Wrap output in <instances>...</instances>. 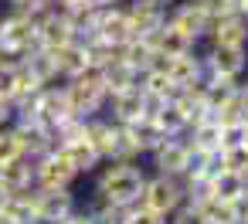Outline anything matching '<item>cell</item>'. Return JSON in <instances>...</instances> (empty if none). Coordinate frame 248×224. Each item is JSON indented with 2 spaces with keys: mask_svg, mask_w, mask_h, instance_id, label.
Segmentation results:
<instances>
[{
  "mask_svg": "<svg viewBox=\"0 0 248 224\" xmlns=\"http://www.w3.org/2000/svg\"><path fill=\"white\" fill-rule=\"evenodd\" d=\"M92 177H95L92 180V200L136 204L143 180H146V166H143V160H106Z\"/></svg>",
  "mask_w": 248,
  "mask_h": 224,
  "instance_id": "1",
  "label": "cell"
},
{
  "mask_svg": "<svg viewBox=\"0 0 248 224\" xmlns=\"http://www.w3.org/2000/svg\"><path fill=\"white\" fill-rule=\"evenodd\" d=\"M65 89H68V102H72V112L89 119V116H99L106 112V85H102V72L99 68H85L78 72L75 78H65Z\"/></svg>",
  "mask_w": 248,
  "mask_h": 224,
  "instance_id": "2",
  "label": "cell"
},
{
  "mask_svg": "<svg viewBox=\"0 0 248 224\" xmlns=\"http://www.w3.org/2000/svg\"><path fill=\"white\" fill-rule=\"evenodd\" d=\"M31 48H38V31H34L31 14L7 7L0 14V51L7 58H24Z\"/></svg>",
  "mask_w": 248,
  "mask_h": 224,
  "instance_id": "3",
  "label": "cell"
},
{
  "mask_svg": "<svg viewBox=\"0 0 248 224\" xmlns=\"http://www.w3.org/2000/svg\"><path fill=\"white\" fill-rule=\"evenodd\" d=\"M180 200H184V177H167V173L146 170V180H143V190H140V200L136 204L170 214Z\"/></svg>",
  "mask_w": 248,
  "mask_h": 224,
  "instance_id": "4",
  "label": "cell"
},
{
  "mask_svg": "<svg viewBox=\"0 0 248 224\" xmlns=\"http://www.w3.org/2000/svg\"><path fill=\"white\" fill-rule=\"evenodd\" d=\"M204 72L214 78H241L248 72V45H211L201 51Z\"/></svg>",
  "mask_w": 248,
  "mask_h": 224,
  "instance_id": "5",
  "label": "cell"
},
{
  "mask_svg": "<svg viewBox=\"0 0 248 224\" xmlns=\"http://www.w3.org/2000/svg\"><path fill=\"white\" fill-rule=\"evenodd\" d=\"M153 173H167V177H184L187 173V160H190V139L187 133L180 136H163V143L146 156Z\"/></svg>",
  "mask_w": 248,
  "mask_h": 224,
  "instance_id": "6",
  "label": "cell"
},
{
  "mask_svg": "<svg viewBox=\"0 0 248 224\" xmlns=\"http://www.w3.org/2000/svg\"><path fill=\"white\" fill-rule=\"evenodd\" d=\"M75 180H78V170L72 166V160L65 156L62 146L41 153L34 160V183L38 187H75Z\"/></svg>",
  "mask_w": 248,
  "mask_h": 224,
  "instance_id": "7",
  "label": "cell"
},
{
  "mask_svg": "<svg viewBox=\"0 0 248 224\" xmlns=\"http://www.w3.org/2000/svg\"><path fill=\"white\" fill-rule=\"evenodd\" d=\"M78 207V197L72 187H34V214L38 224H58Z\"/></svg>",
  "mask_w": 248,
  "mask_h": 224,
  "instance_id": "8",
  "label": "cell"
},
{
  "mask_svg": "<svg viewBox=\"0 0 248 224\" xmlns=\"http://www.w3.org/2000/svg\"><path fill=\"white\" fill-rule=\"evenodd\" d=\"M167 21L173 28H180L184 34H190L197 45L207 38V28H211V17L204 14V7L197 4V0H177V4L167 7Z\"/></svg>",
  "mask_w": 248,
  "mask_h": 224,
  "instance_id": "9",
  "label": "cell"
},
{
  "mask_svg": "<svg viewBox=\"0 0 248 224\" xmlns=\"http://www.w3.org/2000/svg\"><path fill=\"white\" fill-rule=\"evenodd\" d=\"M95 34L116 48H123L136 31H133V21L126 14L123 4H109V7H99V21H95Z\"/></svg>",
  "mask_w": 248,
  "mask_h": 224,
  "instance_id": "10",
  "label": "cell"
},
{
  "mask_svg": "<svg viewBox=\"0 0 248 224\" xmlns=\"http://www.w3.org/2000/svg\"><path fill=\"white\" fill-rule=\"evenodd\" d=\"M85 139L95 146V153H99L102 163H106V160H112L116 149H119V122L109 119L106 112L89 116V119H85Z\"/></svg>",
  "mask_w": 248,
  "mask_h": 224,
  "instance_id": "11",
  "label": "cell"
},
{
  "mask_svg": "<svg viewBox=\"0 0 248 224\" xmlns=\"http://www.w3.org/2000/svg\"><path fill=\"white\" fill-rule=\"evenodd\" d=\"M204 41H211V45H248V17L234 14V11L214 17Z\"/></svg>",
  "mask_w": 248,
  "mask_h": 224,
  "instance_id": "12",
  "label": "cell"
},
{
  "mask_svg": "<svg viewBox=\"0 0 248 224\" xmlns=\"http://www.w3.org/2000/svg\"><path fill=\"white\" fill-rule=\"evenodd\" d=\"M106 116L116 119V122H123V126H126V122H136V119H146V116H143V89L133 85V89H123V92L109 95Z\"/></svg>",
  "mask_w": 248,
  "mask_h": 224,
  "instance_id": "13",
  "label": "cell"
},
{
  "mask_svg": "<svg viewBox=\"0 0 248 224\" xmlns=\"http://www.w3.org/2000/svg\"><path fill=\"white\" fill-rule=\"evenodd\" d=\"M0 183H4L7 194H24V190H34V160L24 153L11 163H0Z\"/></svg>",
  "mask_w": 248,
  "mask_h": 224,
  "instance_id": "14",
  "label": "cell"
},
{
  "mask_svg": "<svg viewBox=\"0 0 248 224\" xmlns=\"http://www.w3.org/2000/svg\"><path fill=\"white\" fill-rule=\"evenodd\" d=\"M126 14L133 21V31L143 34V31H153L167 21V7L160 4V0H126Z\"/></svg>",
  "mask_w": 248,
  "mask_h": 224,
  "instance_id": "15",
  "label": "cell"
},
{
  "mask_svg": "<svg viewBox=\"0 0 248 224\" xmlns=\"http://www.w3.org/2000/svg\"><path fill=\"white\" fill-rule=\"evenodd\" d=\"M0 217H4L7 224H38V214H34V190L7 194L4 204H0Z\"/></svg>",
  "mask_w": 248,
  "mask_h": 224,
  "instance_id": "16",
  "label": "cell"
},
{
  "mask_svg": "<svg viewBox=\"0 0 248 224\" xmlns=\"http://www.w3.org/2000/svg\"><path fill=\"white\" fill-rule=\"evenodd\" d=\"M51 55H55V65H58V78H62V82H65V78H75L78 72L89 68L85 48H82L78 41H65V45L51 48Z\"/></svg>",
  "mask_w": 248,
  "mask_h": 224,
  "instance_id": "17",
  "label": "cell"
},
{
  "mask_svg": "<svg viewBox=\"0 0 248 224\" xmlns=\"http://www.w3.org/2000/svg\"><path fill=\"white\" fill-rule=\"evenodd\" d=\"M65 156L72 160V166L78 170V177H92L99 166H102V156L95 153V146L82 136V139H72V143H62Z\"/></svg>",
  "mask_w": 248,
  "mask_h": 224,
  "instance_id": "18",
  "label": "cell"
},
{
  "mask_svg": "<svg viewBox=\"0 0 248 224\" xmlns=\"http://www.w3.org/2000/svg\"><path fill=\"white\" fill-rule=\"evenodd\" d=\"M194 48H197V41H194L190 34H184V31H180V28H173L170 21H163V24H160V34H156V51H160V55L177 58V55L194 51Z\"/></svg>",
  "mask_w": 248,
  "mask_h": 224,
  "instance_id": "19",
  "label": "cell"
},
{
  "mask_svg": "<svg viewBox=\"0 0 248 224\" xmlns=\"http://www.w3.org/2000/svg\"><path fill=\"white\" fill-rule=\"evenodd\" d=\"M211 183H214V197H221V200H234V204H245L248 200V173L221 170Z\"/></svg>",
  "mask_w": 248,
  "mask_h": 224,
  "instance_id": "20",
  "label": "cell"
},
{
  "mask_svg": "<svg viewBox=\"0 0 248 224\" xmlns=\"http://www.w3.org/2000/svg\"><path fill=\"white\" fill-rule=\"evenodd\" d=\"M21 61H24V65H28V68L38 75V82H41V85L62 82V78H58V65H55V55H51V48H41V45H38V48H31V51H28Z\"/></svg>",
  "mask_w": 248,
  "mask_h": 224,
  "instance_id": "21",
  "label": "cell"
},
{
  "mask_svg": "<svg viewBox=\"0 0 248 224\" xmlns=\"http://www.w3.org/2000/svg\"><path fill=\"white\" fill-rule=\"evenodd\" d=\"M102 72V85H106V95H116V92H123V89H133L136 85V68L133 65H126L123 58H116L112 65H106V68H99Z\"/></svg>",
  "mask_w": 248,
  "mask_h": 224,
  "instance_id": "22",
  "label": "cell"
},
{
  "mask_svg": "<svg viewBox=\"0 0 248 224\" xmlns=\"http://www.w3.org/2000/svg\"><path fill=\"white\" fill-rule=\"evenodd\" d=\"M187 139H190L194 149H204V153L221 149V122H217L214 116H207V119L194 122V126L187 129Z\"/></svg>",
  "mask_w": 248,
  "mask_h": 224,
  "instance_id": "23",
  "label": "cell"
},
{
  "mask_svg": "<svg viewBox=\"0 0 248 224\" xmlns=\"http://www.w3.org/2000/svg\"><path fill=\"white\" fill-rule=\"evenodd\" d=\"M153 122H156L167 136H180V133H187L190 116H187V109H184V102H180V99H170V102L153 116Z\"/></svg>",
  "mask_w": 248,
  "mask_h": 224,
  "instance_id": "24",
  "label": "cell"
},
{
  "mask_svg": "<svg viewBox=\"0 0 248 224\" xmlns=\"http://www.w3.org/2000/svg\"><path fill=\"white\" fill-rule=\"evenodd\" d=\"M126 126H129V133H133V139H136V146H140L143 160H146V156L163 143V136H167L153 119H136V122H126Z\"/></svg>",
  "mask_w": 248,
  "mask_h": 224,
  "instance_id": "25",
  "label": "cell"
},
{
  "mask_svg": "<svg viewBox=\"0 0 248 224\" xmlns=\"http://www.w3.org/2000/svg\"><path fill=\"white\" fill-rule=\"evenodd\" d=\"M95 217V224H129L133 204H112V200H89L85 204Z\"/></svg>",
  "mask_w": 248,
  "mask_h": 224,
  "instance_id": "26",
  "label": "cell"
},
{
  "mask_svg": "<svg viewBox=\"0 0 248 224\" xmlns=\"http://www.w3.org/2000/svg\"><path fill=\"white\" fill-rule=\"evenodd\" d=\"M82 48H85L89 68H106V65H112V61L119 58V48H116V45H109V41H102L99 34H92Z\"/></svg>",
  "mask_w": 248,
  "mask_h": 224,
  "instance_id": "27",
  "label": "cell"
},
{
  "mask_svg": "<svg viewBox=\"0 0 248 224\" xmlns=\"http://www.w3.org/2000/svg\"><path fill=\"white\" fill-rule=\"evenodd\" d=\"M204 210H207V221H211V224H241V210H245V204H234V200H221V197H214Z\"/></svg>",
  "mask_w": 248,
  "mask_h": 224,
  "instance_id": "28",
  "label": "cell"
},
{
  "mask_svg": "<svg viewBox=\"0 0 248 224\" xmlns=\"http://www.w3.org/2000/svg\"><path fill=\"white\" fill-rule=\"evenodd\" d=\"M167 224H211V221H207V210H204L201 204L180 200V204L167 214Z\"/></svg>",
  "mask_w": 248,
  "mask_h": 224,
  "instance_id": "29",
  "label": "cell"
},
{
  "mask_svg": "<svg viewBox=\"0 0 248 224\" xmlns=\"http://www.w3.org/2000/svg\"><path fill=\"white\" fill-rule=\"evenodd\" d=\"M17 156H24V143H21L14 122L11 126H0V163H11Z\"/></svg>",
  "mask_w": 248,
  "mask_h": 224,
  "instance_id": "30",
  "label": "cell"
},
{
  "mask_svg": "<svg viewBox=\"0 0 248 224\" xmlns=\"http://www.w3.org/2000/svg\"><path fill=\"white\" fill-rule=\"evenodd\" d=\"M221 153H224V170L248 173V143H238V146H221Z\"/></svg>",
  "mask_w": 248,
  "mask_h": 224,
  "instance_id": "31",
  "label": "cell"
},
{
  "mask_svg": "<svg viewBox=\"0 0 248 224\" xmlns=\"http://www.w3.org/2000/svg\"><path fill=\"white\" fill-rule=\"evenodd\" d=\"M238 143H248V126H245V119L221 122V146H238Z\"/></svg>",
  "mask_w": 248,
  "mask_h": 224,
  "instance_id": "32",
  "label": "cell"
},
{
  "mask_svg": "<svg viewBox=\"0 0 248 224\" xmlns=\"http://www.w3.org/2000/svg\"><path fill=\"white\" fill-rule=\"evenodd\" d=\"M129 224H167V214L163 210H153V207H143V204H133Z\"/></svg>",
  "mask_w": 248,
  "mask_h": 224,
  "instance_id": "33",
  "label": "cell"
},
{
  "mask_svg": "<svg viewBox=\"0 0 248 224\" xmlns=\"http://www.w3.org/2000/svg\"><path fill=\"white\" fill-rule=\"evenodd\" d=\"M58 224H95V217H92V210H89V207H82V204H78V207H75L68 217H62Z\"/></svg>",
  "mask_w": 248,
  "mask_h": 224,
  "instance_id": "34",
  "label": "cell"
},
{
  "mask_svg": "<svg viewBox=\"0 0 248 224\" xmlns=\"http://www.w3.org/2000/svg\"><path fill=\"white\" fill-rule=\"evenodd\" d=\"M197 4L204 7V14L214 21V17H221V14H228L231 7H228V0H197Z\"/></svg>",
  "mask_w": 248,
  "mask_h": 224,
  "instance_id": "35",
  "label": "cell"
},
{
  "mask_svg": "<svg viewBox=\"0 0 248 224\" xmlns=\"http://www.w3.org/2000/svg\"><path fill=\"white\" fill-rule=\"evenodd\" d=\"M45 4H51V0H7L11 11H24V14H34V11H41Z\"/></svg>",
  "mask_w": 248,
  "mask_h": 224,
  "instance_id": "36",
  "label": "cell"
},
{
  "mask_svg": "<svg viewBox=\"0 0 248 224\" xmlns=\"http://www.w3.org/2000/svg\"><path fill=\"white\" fill-rule=\"evenodd\" d=\"M14 122V99L0 95V126H11Z\"/></svg>",
  "mask_w": 248,
  "mask_h": 224,
  "instance_id": "37",
  "label": "cell"
},
{
  "mask_svg": "<svg viewBox=\"0 0 248 224\" xmlns=\"http://www.w3.org/2000/svg\"><path fill=\"white\" fill-rule=\"evenodd\" d=\"M238 105H241V112L248 116V72L238 78Z\"/></svg>",
  "mask_w": 248,
  "mask_h": 224,
  "instance_id": "38",
  "label": "cell"
},
{
  "mask_svg": "<svg viewBox=\"0 0 248 224\" xmlns=\"http://www.w3.org/2000/svg\"><path fill=\"white\" fill-rule=\"evenodd\" d=\"M89 4H95V7H109V4H126V0H89Z\"/></svg>",
  "mask_w": 248,
  "mask_h": 224,
  "instance_id": "39",
  "label": "cell"
},
{
  "mask_svg": "<svg viewBox=\"0 0 248 224\" xmlns=\"http://www.w3.org/2000/svg\"><path fill=\"white\" fill-rule=\"evenodd\" d=\"M51 4H58V7H75V4H82V0H51Z\"/></svg>",
  "mask_w": 248,
  "mask_h": 224,
  "instance_id": "40",
  "label": "cell"
},
{
  "mask_svg": "<svg viewBox=\"0 0 248 224\" xmlns=\"http://www.w3.org/2000/svg\"><path fill=\"white\" fill-rule=\"evenodd\" d=\"M241 224H248V200H245V210H241Z\"/></svg>",
  "mask_w": 248,
  "mask_h": 224,
  "instance_id": "41",
  "label": "cell"
},
{
  "mask_svg": "<svg viewBox=\"0 0 248 224\" xmlns=\"http://www.w3.org/2000/svg\"><path fill=\"white\" fill-rule=\"evenodd\" d=\"M4 61H7V55H4V51H0V65H4Z\"/></svg>",
  "mask_w": 248,
  "mask_h": 224,
  "instance_id": "42",
  "label": "cell"
},
{
  "mask_svg": "<svg viewBox=\"0 0 248 224\" xmlns=\"http://www.w3.org/2000/svg\"><path fill=\"white\" fill-rule=\"evenodd\" d=\"M245 126H248V116H245Z\"/></svg>",
  "mask_w": 248,
  "mask_h": 224,
  "instance_id": "43",
  "label": "cell"
}]
</instances>
